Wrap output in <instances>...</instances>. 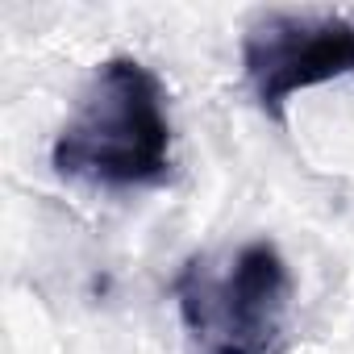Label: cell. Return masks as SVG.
<instances>
[{
	"label": "cell",
	"mask_w": 354,
	"mask_h": 354,
	"mask_svg": "<svg viewBox=\"0 0 354 354\" xmlns=\"http://www.w3.org/2000/svg\"><path fill=\"white\" fill-rule=\"evenodd\" d=\"M171 109L162 80L133 55L104 59L75 113L50 146V167L63 180L92 188H158L171 180Z\"/></svg>",
	"instance_id": "1"
},
{
	"label": "cell",
	"mask_w": 354,
	"mask_h": 354,
	"mask_svg": "<svg viewBox=\"0 0 354 354\" xmlns=\"http://www.w3.org/2000/svg\"><path fill=\"white\" fill-rule=\"evenodd\" d=\"M196 354H283L292 271L275 242L254 238L225 259L192 254L171 283Z\"/></svg>",
	"instance_id": "2"
},
{
	"label": "cell",
	"mask_w": 354,
	"mask_h": 354,
	"mask_svg": "<svg viewBox=\"0 0 354 354\" xmlns=\"http://www.w3.org/2000/svg\"><path fill=\"white\" fill-rule=\"evenodd\" d=\"M242 71L271 121H288V100L354 75V21L342 13L275 9L242 34Z\"/></svg>",
	"instance_id": "3"
},
{
	"label": "cell",
	"mask_w": 354,
	"mask_h": 354,
	"mask_svg": "<svg viewBox=\"0 0 354 354\" xmlns=\"http://www.w3.org/2000/svg\"><path fill=\"white\" fill-rule=\"evenodd\" d=\"M192 354H196V350H192Z\"/></svg>",
	"instance_id": "4"
}]
</instances>
